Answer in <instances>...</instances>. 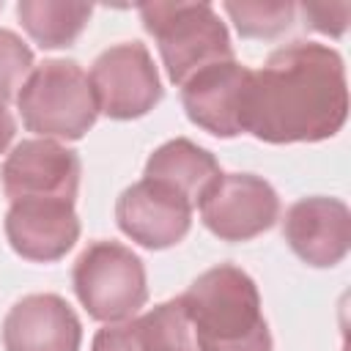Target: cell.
I'll return each instance as SVG.
<instances>
[{"instance_id":"3957f363","label":"cell","mask_w":351,"mask_h":351,"mask_svg":"<svg viewBox=\"0 0 351 351\" xmlns=\"http://www.w3.org/2000/svg\"><path fill=\"white\" fill-rule=\"evenodd\" d=\"M140 19L176 85L214 63L233 60L228 27L208 3H143Z\"/></svg>"},{"instance_id":"9c48e42d","label":"cell","mask_w":351,"mask_h":351,"mask_svg":"<svg viewBox=\"0 0 351 351\" xmlns=\"http://www.w3.org/2000/svg\"><path fill=\"white\" fill-rule=\"evenodd\" d=\"M252 69L222 60L181 85V104L186 118L217 137H236L247 132V93Z\"/></svg>"},{"instance_id":"ba28073f","label":"cell","mask_w":351,"mask_h":351,"mask_svg":"<svg viewBox=\"0 0 351 351\" xmlns=\"http://www.w3.org/2000/svg\"><path fill=\"white\" fill-rule=\"evenodd\" d=\"M3 192L14 200H66L74 203L80 189V156L47 137L22 140L3 162Z\"/></svg>"},{"instance_id":"4fadbf2b","label":"cell","mask_w":351,"mask_h":351,"mask_svg":"<svg viewBox=\"0 0 351 351\" xmlns=\"http://www.w3.org/2000/svg\"><path fill=\"white\" fill-rule=\"evenodd\" d=\"M80 318L58 293H30L3 321L5 351H80Z\"/></svg>"},{"instance_id":"ffe728a7","label":"cell","mask_w":351,"mask_h":351,"mask_svg":"<svg viewBox=\"0 0 351 351\" xmlns=\"http://www.w3.org/2000/svg\"><path fill=\"white\" fill-rule=\"evenodd\" d=\"M90 351H143L140 343V332H137V321L126 318L118 324H107L104 329L96 332Z\"/></svg>"},{"instance_id":"30bf717a","label":"cell","mask_w":351,"mask_h":351,"mask_svg":"<svg viewBox=\"0 0 351 351\" xmlns=\"http://www.w3.org/2000/svg\"><path fill=\"white\" fill-rule=\"evenodd\" d=\"M118 228L148 250L178 244L192 225V206L156 181H137L121 192L115 203Z\"/></svg>"},{"instance_id":"5bb4252c","label":"cell","mask_w":351,"mask_h":351,"mask_svg":"<svg viewBox=\"0 0 351 351\" xmlns=\"http://www.w3.org/2000/svg\"><path fill=\"white\" fill-rule=\"evenodd\" d=\"M143 176L148 181H156V184L173 189L195 208V206H200L206 192L219 181L222 173H219L217 159L206 148L195 145L186 137H176V140L159 145L148 156Z\"/></svg>"},{"instance_id":"52a82bcc","label":"cell","mask_w":351,"mask_h":351,"mask_svg":"<svg viewBox=\"0 0 351 351\" xmlns=\"http://www.w3.org/2000/svg\"><path fill=\"white\" fill-rule=\"evenodd\" d=\"M280 214L274 186L252 173H228L200 200L203 225L225 241H250L269 230Z\"/></svg>"},{"instance_id":"277c9868","label":"cell","mask_w":351,"mask_h":351,"mask_svg":"<svg viewBox=\"0 0 351 351\" xmlns=\"http://www.w3.org/2000/svg\"><path fill=\"white\" fill-rule=\"evenodd\" d=\"M22 123L58 140H80L96 123L99 107L88 74L77 60H44L33 66L16 93Z\"/></svg>"},{"instance_id":"d6986e66","label":"cell","mask_w":351,"mask_h":351,"mask_svg":"<svg viewBox=\"0 0 351 351\" xmlns=\"http://www.w3.org/2000/svg\"><path fill=\"white\" fill-rule=\"evenodd\" d=\"M299 11L304 14L307 25L318 33H326V36H343L346 25H348V14H351V5L348 3H304L299 5Z\"/></svg>"},{"instance_id":"5b68a950","label":"cell","mask_w":351,"mask_h":351,"mask_svg":"<svg viewBox=\"0 0 351 351\" xmlns=\"http://www.w3.org/2000/svg\"><path fill=\"white\" fill-rule=\"evenodd\" d=\"M74 293L90 318L118 324L148 299L143 261L118 241L88 244L74 263Z\"/></svg>"},{"instance_id":"44dd1931","label":"cell","mask_w":351,"mask_h":351,"mask_svg":"<svg viewBox=\"0 0 351 351\" xmlns=\"http://www.w3.org/2000/svg\"><path fill=\"white\" fill-rule=\"evenodd\" d=\"M14 132H16V123H14V115L8 112L5 101H0V154L8 148V143L14 140Z\"/></svg>"},{"instance_id":"ac0fdd59","label":"cell","mask_w":351,"mask_h":351,"mask_svg":"<svg viewBox=\"0 0 351 351\" xmlns=\"http://www.w3.org/2000/svg\"><path fill=\"white\" fill-rule=\"evenodd\" d=\"M30 71H33L30 47L16 33L0 30V101L16 96Z\"/></svg>"},{"instance_id":"2e32d148","label":"cell","mask_w":351,"mask_h":351,"mask_svg":"<svg viewBox=\"0 0 351 351\" xmlns=\"http://www.w3.org/2000/svg\"><path fill=\"white\" fill-rule=\"evenodd\" d=\"M134 321L143 351H200L192 318L181 299L162 302Z\"/></svg>"},{"instance_id":"8fae6325","label":"cell","mask_w":351,"mask_h":351,"mask_svg":"<svg viewBox=\"0 0 351 351\" xmlns=\"http://www.w3.org/2000/svg\"><path fill=\"white\" fill-rule=\"evenodd\" d=\"M282 236L304 263L335 266L351 244V211L337 197H302L285 211Z\"/></svg>"},{"instance_id":"7c38bea8","label":"cell","mask_w":351,"mask_h":351,"mask_svg":"<svg viewBox=\"0 0 351 351\" xmlns=\"http://www.w3.org/2000/svg\"><path fill=\"white\" fill-rule=\"evenodd\" d=\"M5 236L16 255L38 263L63 258L80 239L74 203L66 200H14L5 214Z\"/></svg>"},{"instance_id":"7a4b0ae2","label":"cell","mask_w":351,"mask_h":351,"mask_svg":"<svg viewBox=\"0 0 351 351\" xmlns=\"http://www.w3.org/2000/svg\"><path fill=\"white\" fill-rule=\"evenodd\" d=\"M192 318L200 351H271L255 280L233 263L203 271L178 296Z\"/></svg>"},{"instance_id":"9a60e30c","label":"cell","mask_w":351,"mask_h":351,"mask_svg":"<svg viewBox=\"0 0 351 351\" xmlns=\"http://www.w3.org/2000/svg\"><path fill=\"white\" fill-rule=\"evenodd\" d=\"M93 14L88 3H58V0H22L16 16L27 36L44 49H60L74 44Z\"/></svg>"},{"instance_id":"e0dca14e","label":"cell","mask_w":351,"mask_h":351,"mask_svg":"<svg viewBox=\"0 0 351 351\" xmlns=\"http://www.w3.org/2000/svg\"><path fill=\"white\" fill-rule=\"evenodd\" d=\"M244 38H274L291 27L296 16L293 3H233L222 5Z\"/></svg>"},{"instance_id":"6da1fadb","label":"cell","mask_w":351,"mask_h":351,"mask_svg":"<svg viewBox=\"0 0 351 351\" xmlns=\"http://www.w3.org/2000/svg\"><path fill=\"white\" fill-rule=\"evenodd\" d=\"M346 115V66L332 47L293 41L252 71L247 132L263 143H318L335 137Z\"/></svg>"},{"instance_id":"8992f818","label":"cell","mask_w":351,"mask_h":351,"mask_svg":"<svg viewBox=\"0 0 351 351\" xmlns=\"http://www.w3.org/2000/svg\"><path fill=\"white\" fill-rule=\"evenodd\" d=\"M90 88L99 112L115 121H132L151 112L162 99V82L151 52L140 41H123L104 49L90 66Z\"/></svg>"}]
</instances>
